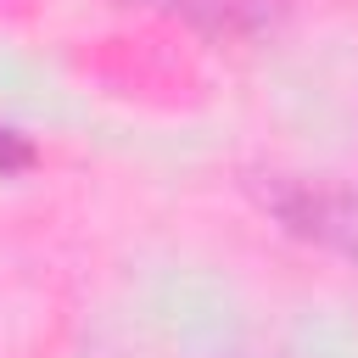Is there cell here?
Segmentation results:
<instances>
[{"mask_svg":"<svg viewBox=\"0 0 358 358\" xmlns=\"http://www.w3.org/2000/svg\"><path fill=\"white\" fill-rule=\"evenodd\" d=\"M28 162H34V145H28L17 129H0V179H6V173H22Z\"/></svg>","mask_w":358,"mask_h":358,"instance_id":"3","label":"cell"},{"mask_svg":"<svg viewBox=\"0 0 358 358\" xmlns=\"http://www.w3.org/2000/svg\"><path fill=\"white\" fill-rule=\"evenodd\" d=\"M263 207L285 235L358 268V185H274Z\"/></svg>","mask_w":358,"mask_h":358,"instance_id":"1","label":"cell"},{"mask_svg":"<svg viewBox=\"0 0 358 358\" xmlns=\"http://www.w3.org/2000/svg\"><path fill=\"white\" fill-rule=\"evenodd\" d=\"M117 6L173 17V22L196 28L201 39H218V45L257 39V34H268L280 22V0H117Z\"/></svg>","mask_w":358,"mask_h":358,"instance_id":"2","label":"cell"}]
</instances>
